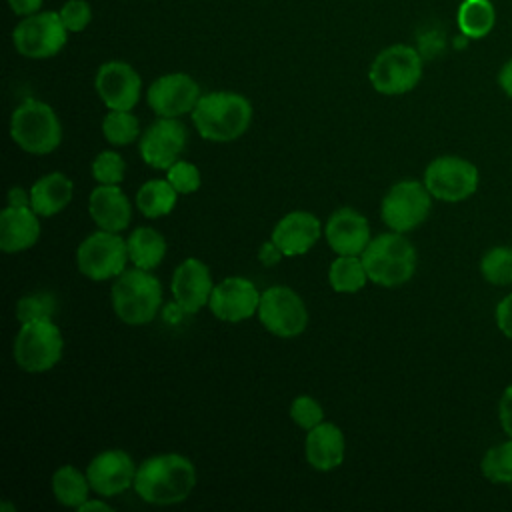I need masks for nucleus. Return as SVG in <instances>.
Returning <instances> with one entry per match:
<instances>
[{
  "label": "nucleus",
  "instance_id": "obj_1",
  "mask_svg": "<svg viewBox=\"0 0 512 512\" xmlns=\"http://www.w3.org/2000/svg\"><path fill=\"white\" fill-rule=\"evenodd\" d=\"M194 484V464L180 454H158L144 460L134 478L136 494L154 506H170L186 500Z\"/></svg>",
  "mask_w": 512,
  "mask_h": 512
},
{
  "label": "nucleus",
  "instance_id": "obj_2",
  "mask_svg": "<svg viewBox=\"0 0 512 512\" xmlns=\"http://www.w3.org/2000/svg\"><path fill=\"white\" fill-rule=\"evenodd\" d=\"M196 132L210 142H232L252 122V104L238 92L218 90L202 94L192 110Z\"/></svg>",
  "mask_w": 512,
  "mask_h": 512
},
{
  "label": "nucleus",
  "instance_id": "obj_3",
  "mask_svg": "<svg viewBox=\"0 0 512 512\" xmlns=\"http://www.w3.org/2000/svg\"><path fill=\"white\" fill-rule=\"evenodd\" d=\"M368 280L394 288L408 282L416 272V248L402 232H386L368 242L360 254Z\"/></svg>",
  "mask_w": 512,
  "mask_h": 512
},
{
  "label": "nucleus",
  "instance_id": "obj_4",
  "mask_svg": "<svg viewBox=\"0 0 512 512\" xmlns=\"http://www.w3.org/2000/svg\"><path fill=\"white\" fill-rule=\"evenodd\" d=\"M160 304L162 286L150 270H124L112 286V308L124 324L142 326L152 322Z\"/></svg>",
  "mask_w": 512,
  "mask_h": 512
},
{
  "label": "nucleus",
  "instance_id": "obj_5",
  "mask_svg": "<svg viewBox=\"0 0 512 512\" xmlns=\"http://www.w3.org/2000/svg\"><path fill=\"white\" fill-rule=\"evenodd\" d=\"M10 138L30 154H50L62 140V126L46 102L28 98L10 116Z\"/></svg>",
  "mask_w": 512,
  "mask_h": 512
},
{
  "label": "nucleus",
  "instance_id": "obj_6",
  "mask_svg": "<svg viewBox=\"0 0 512 512\" xmlns=\"http://www.w3.org/2000/svg\"><path fill=\"white\" fill-rule=\"evenodd\" d=\"M424 58L418 48L392 44L376 54L370 64L368 80L384 96H400L414 90L422 78Z\"/></svg>",
  "mask_w": 512,
  "mask_h": 512
},
{
  "label": "nucleus",
  "instance_id": "obj_7",
  "mask_svg": "<svg viewBox=\"0 0 512 512\" xmlns=\"http://www.w3.org/2000/svg\"><path fill=\"white\" fill-rule=\"evenodd\" d=\"M64 340L60 328L50 320L24 322L14 338V360L24 372L40 374L62 358Z\"/></svg>",
  "mask_w": 512,
  "mask_h": 512
},
{
  "label": "nucleus",
  "instance_id": "obj_8",
  "mask_svg": "<svg viewBox=\"0 0 512 512\" xmlns=\"http://www.w3.org/2000/svg\"><path fill=\"white\" fill-rule=\"evenodd\" d=\"M68 42V30L54 10L24 16L12 30V44L24 58L44 60L56 56Z\"/></svg>",
  "mask_w": 512,
  "mask_h": 512
},
{
  "label": "nucleus",
  "instance_id": "obj_9",
  "mask_svg": "<svg viewBox=\"0 0 512 512\" xmlns=\"http://www.w3.org/2000/svg\"><path fill=\"white\" fill-rule=\"evenodd\" d=\"M128 244L118 232L98 230L86 236L76 250V266L90 280H108L126 270Z\"/></svg>",
  "mask_w": 512,
  "mask_h": 512
},
{
  "label": "nucleus",
  "instance_id": "obj_10",
  "mask_svg": "<svg viewBox=\"0 0 512 512\" xmlns=\"http://www.w3.org/2000/svg\"><path fill=\"white\" fill-rule=\"evenodd\" d=\"M478 168L454 154L434 158L424 170V184L432 198L442 202H462L478 190Z\"/></svg>",
  "mask_w": 512,
  "mask_h": 512
},
{
  "label": "nucleus",
  "instance_id": "obj_11",
  "mask_svg": "<svg viewBox=\"0 0 512 512\" xmlns=\"http://www.w3.org/2000/svg\"><path fill=\"white\" fill-rule=\"evenodd\" d=\"M432 194L424 182L402 180L394 184L382 200V220L394 232H410L418 228L430 214Z\"/></svg>",
  "mask_w": 512,
  "mask_h": 512
},
{
  "label": "nucleus",
  "instance_id": "obj_12",
  "mask_svg": "<svg viewBox=\"0 0 512 512\" xmlns=\"http://www.w3.org/2000/svg\"><path fill=\"white\" fill-rule=\"evenodd\" d=\"M258 318L270 334L278 338H294L304 332L308 310L292 288L272 286L260 296Z\"/></svg>",
  "mask_w": 512,
  "mask_h": 512
},
{
  "label": "nucleus",
  "instance_id": "obj_13",
  "mask_svg": "<svg viewBox=\"0 0 512 512\" xmlns=\"http://www.w3.org/2000/svg\"><path fill=\"white\" fill-rule=\"evenodd\" d=\"M198 82L184 72L158 76L146 90V100L158 118H180L194 110L200 100Z\"/></svg>",
  "mask_w": 512,
  "mask_h": 512
},
{
  "label": "nucleus",
  "instance_id": "obj_14",
  "mask_svg": "<svg viewBox=\"0 0 512 512\" xmlns=\"http://www.w3.org/2000/svg\"><path fill=\"white\" fill-rule=\"evenodd\" d=\"M94 88L108 110H132L142 92L140 74L124 60H108L100 64Z\"/></svg>",
  "mask_w": 512,
  "mask_h": 512
},
{
  "label": "nucleus",
  "instance_id": "obj_15",
  "mask_svg": "<svg viewBox=\"0 0 512 512\" xmlns=\"http://www.w3.org/2000/svg\"><path fill=\"white\" fill-rule=\"evenodd\" d=\"M186 144V128L178 118H158L152 122L138 140V150L142 160L156 168L168 170Z\"/></svg>",
  "mask_w": 512,
  "mask_h": 512
},
{
  "label": "nucleus",
  "instance_id": "obj_16",
  "mask_svg": "<svg viewBox=\"0 0 512 512\" xmlns=\"http://www.w3.org/2000/svg\"><path fill=\"white\" fill-rule=\"evenodd\" d=\"M136 470L138 468L124 450L112 448L100 452L96 458L90 460L86 468V478L96 494L110 498L134 486Z\"/></svg>",
  "mask_w": 512,
  "mask_h": 512
},
{
  "label": "nucleus",
  "instance_id": "obj_17",
  "mask_svg": "<svg viewBox=\"0 0 512 512\" xmlns=\"http://www.w3.org/2000/svg\"><path fill=\"white\" fill-rule=\"evenodd\" d=\"M260 296L262 294L250 280L230 276L214 286L208 306L218 320L234 324L250 318L258 310Z\"/></svg>",
  "mask_w": 512,
  "mask_h": 512
},
{
  "label": "nucleus",
  "instance_id": "obj_18",
  "mask_svg": "<svg viewBox=\"0 0 512 512\" xmlns=\"http://www.w3.org/2000/svg\"><path fill=\"white\" fill-rule=\"evenodd\" d=\"M172 296L176 304L186 312L194 314L204 308L214 290L208 266L198 258H186L172 276Z\"/></svg>",
  "mask_w": 512,
  "mask_h": 512
},
{
  "label": "nucleus",
  "instance_id": "obj_19",
  "mask_svg": "<svg viewBox=\"0 0 512 512\" xmlns=\"http://www.w3.org/2000/svg\"><path fill=\"white\" fill-rule=\"evenodd\" d=\"M324 234H326L328 246L338 256H360L368 246V242L372 240L368 220L352 208L336 210L328 218Z\"/></svg>",
  "mask_w": 512,
  "mask_h": 512
},
{
  "label": "nucleus",
  "instance_id": "obj_20",
  "mask_svg": "<svg viewBox=\"0 0 512 512\" xmlns=\"http://www.w3.org/2000/svg\"><path fill=\"white\" fill-rule=\"evenodd\" d=\"M320 240V220L304 210L288 212L272 230V242L284 256L306 254Z\"/></svg>",
  "mask_w": 512,
  "mask_h": 512
},
{
  "label": "nucleus",
  "instance_id": "obj_21",
  "mask_svg": "<svg viewBox=\"0 0 512 512\" xmlns=\"http://www.w3.org/2000/svg\"><path fill=\"white\" fill-rule=\"evenodd\" d=\"M88 212L98 228L108 232H120L128 228L132 208L126 194L118 184H100L88 198Z\"/></svg>",
  "mask_w": 512,
  "mask_h": 512
},
{
  "label": "nucleus",
  "instance_id": "obj_22",
  "mask_svg": "<svg viewBox=\"0 0 512 512\" xmlns=\"http://www.w3.org/2000/svg\"><path fill=\"white\" fill-rule=\"evenodd\" d=\"M40 222L32 206H6L0 212V248L8 254L22 252L38 242Z\"/></svg>",
  "mask_w": 512,
  "mask_h": 512
},
{
  "label": "nucleus",
  "instance_id": "obj_23",
  "mask_svg": "<svg viewBox=\"0 0 512 512\" xmlns=\"http://www.w3.org/2000/svg\"><path fill=\"white\" fill-rule=\"evenodd\" d=\"M304 454L314 470L328 472L344 460V434L332 422H320L310 428L304 440Z\"/></svg>",
  "mask_w": 512,
  "mask_h": 512
},
{
  "label": "nucleus",
  "instance_id": "obj_24",
  "mask_svg": "<svg viewBox=\"0 0 512 512\" xmlns=\"http://www.w3.org/2000/svg\"><path fill=\"white\" fill-rule=\"evenodd\" d=\"M72 180L62 172H50L38 178L30 188V206L38 216H54L72 200Z\"/></svg>",
  "mask_w": 512,
  "mask_h": 512
},
{
  "label": "nucleus",
  "instance_id": "obj_25",
  "mask_svg": "<svg viewBox=\"0 0 512 512\" xmlns=\"http://www.w3.org/2000/svg\"><path fill=\"white\" fill-rule=\"evenodd\" d=\"M126 244H128L130 262L142 270H154L166 254L164 236L150 226H140L132 230Z\"/></svg>",
  "mask_w": 512,
  "mask_h": 512
},
{
  "label": "nucleus",
  "instance_id": "obj_26",
  "mask_svg": "<svg viewBox=\"0 0 512 512\" xmlns=\"http://www.w3.org/2000/svg\"><path fill=\"white\" fill-rule=\"evenodd\" d=\"M456 24L464 38L480 40L496 24V10L490 0H462L456 12Z\"/></svg>",
  "mask_w": 512,
  "mask_h": 512
},
{
  "label": "nucleus",
  "instance_id": "obj_27",
  "mask_svg": "<svg viewBox=\"0 0 512 512\" xmlns=\"http://www.w3.org/2000/svg\"><path fill=\"white\" fill-rule=\"evenodd\" d=\"M178 192L168 180H148L136 192V206L146 218H160L174 210Z\"/></svg>",
  "mask_w": 512,
  "mask_h": 512
},
{
  "label": "nucleus",
  "instance_id": "obj_28",
  "mask_svg": "<svg viewBox=\"0 0 512 512\" xmlns=\"http://www.w3.org/2000/svg\"><path fill=\"white\" fill-rule=\"evenodd\" d=\"M88 490L92 488L86 474H82L78 468L70 464L58 468L52 476V492L58 504L66 508H78L82 502H86Z\"/></svg>",
  "mask_w": 512,
  "mask_h": 512
},
{
  "label": "nucleus",
  "instance_id": "obj_29",
  "mask_svg": "<svg viewBox=\"0 0 512 512\" xmlns=\"http://www.w3.org/2000/svg\"><path fill=\"white\" fill-rule=\"evenodd\" d=\"M368 280L364 262L360 256H338L328 270V282L332 290L342 294H352L364 288Z\"/></svg>",
  "mask_w": 512,
  "mask_h": 512
},
{
  "label": "nucleus",
  "instance_id": "obj_30",
  "mask_svg": "<svg viewBox=\"0 0 512 512\" xmlns=\"http://www.w3.org/2000/svg\"><path fill=\"white\" fill-rule=\"evenodd\" d=\"M480 472L492 484H512V438H506L484 452Z\"/></svg>",
  "mask_w": 512,
  "mask_h": 512
},
{
  "label": "nucleus",
  "instance_id": "obj_31",
  "mask_svg": "<svg viewBox=\"0 0 512 512\" xmlns=\"http://www.w3.org/2000/svg\"><path fill=\"white\" fill-rule=\"evenodd\" d=\"M480 274L492 286H512V246H492L480 258Z\"/></svg>",
  "mask_w": 512,
  "mask_h": 512
},
{
  "label": "nucleus",
  "instance_id": "obj_32",
  "mask_svg": "<svg viewBox=\"0 0 512 512\" xmlns=\"http://www.w3.org/2000/svg\"><path fill=\"white\" fill-rule=\"evenodd\" d=\"M102 134L114 146L132 144L140 136L138 118L130 110H110L102 120Z\"/></svg>",
  "mask_w": 512,
  "mask_h": 512
},
{
  "label": "nucleus",
  "instance_id": "obj_33",
  "mask_svg": "<svg viewBox=\"0 0 512 512\" xmlns=\"http://www.w3.org/2000/svg\"><path fill=\"white\" fill-rule=\"evenodd\" d=\"M56 312V300L52 294H30L16 304V318L20 324L52 318Z\"/></svg>",
  "mask_w": 512,
  "mask_h": 512
},
{
  "label": "nucleus",
  "instance_id": "obj_34",
  "mask_svg": "<svg viewBox=\"0 0 512 512\" xmlns=\"http://www.w3.org/2000/svg\"><path fill=\"white\" fill-rule=\"evenodd\" d=\"M126 164L120 154L112 150L100 152L92 162V176L100 184H120L124 178Z\"/></svg>",
  "mask_w": 512,
  "mask_h": 512
},
{
  "label": "nucleus",
  "instance_id": "obj_35",
  "mask_svg": "<svg viewBox=\"0 0 512 512\" xmlns=\"http://www.w3.org/2000/svg\"><path fill=\"white\" fill-rule=\"evenodd\" d=\"M290 418L294 420L296 426H300L302 430H310L314 426H318L324 418V410L322 406L312 398V396H296L290 404Z\"/></svg>",
  "mask_w": 512,
  "mask_h": 512
},
{
  "label": "nucleus",
  "instance_id": "obj_36",
  "mask_svg": "<svg viewBox=\"0 0 512 512\" xmlns=\"http://www.w3.org/2000/svg\"><path fill=\"white\" fill-rule=\"evenodd\" d=\"M166 180L178 194H192L200 188V170L190 162L178 160L166 170Z\"/></svg>",
  "mask_w": 512,
  "mask_h": 512
},
{
  "label": "nucleus",
  "instance_id": "obj_37",
  "mask_svg": "<svg viewBox=\"0 0 512 512\" xmlns=\"http://www.w3.org/2000/svg\"><path fill=\"white\" fill-rule=\"evenodd\" d=\"M68 32H82L92 22V6L86 0H68L58 10Z\"/></svg>",
  "mask_w": 512,
  "mask_h": 512
},
{
  "label": "nucleus",
  "instance_id": "obj_38",
  "mask_svg": "<svg viewBox=\"0 0 512 512\" xmlns=\"http://www.w3.org/2000/svg\"><path fill=\"white\" fill-rule=\"evenodd\" d=\"M494 320L500 330V334L508 340H512V292L498 300L494 310Z\"/></svg>",
  "mask_w": 512,
  "mask_h": 512
},
{
  "label": "nucleus",
  "instance_id": "obj_39",
  "mask_svg": "<svg viewBox=\"0 0 512 512\" xmlns=\"http://www.w3.org/2000/svg\"><path fill=\"white\" fill-rule=\"evenodd\" d=\"M498 422L508 438H512V384L504 388L498 400Z\"/></svg>",
  "mask_w": 512,
  "mask_h": 512
},
{
  "label": "nucleus",
  "instance_id": "obj_40",
  "mask_svg": "<svg viewBox=\"0 0 512 512\" xmlns=\"http://www.w3.org/2000/svg\"><path fill=\"white\" fill-rule=\"evenodd\" d=\"M44 0H8V6L10 10L16 14V16H32L36 12H40Z\"/></svg>",
  "mask_w": 512,
  "mask_h": 512
},
{
  "label": "nucleus",
  "instance_id": "obj_41",
  "mask_svg": "<svg viewBox=\"0 0 512 512\" xmlns=\"http://www.w3.org/2000/svg\"><path fill=\"white\" fill-rule=\"evenodd\" d=\"M498 86H500V90L508 96V98H512V56L502 64V68L498 70Z\"/></svg>",
  "mask_w": 512,
  "mask_h": 512
},
{
  "label": "nucleus",
  "instance_id": "obj_42",
  "mask_svg": "<svg viewBox=\"0 0 512 512\" xmlns=\"http://www.w3.org/2000/svg\"><path fill=\"white\" fill-rule=\"evenodd\" d=\"M280 256H284V254H282V250H280L272 240L266 242V244L262 246V250H260V260H262V264H266V266L276 264V262L280 260Z\"/></svg>",
  "mask_w": 512,
  "mask_h": 512
},
{
  "label": "nucleus",
  "instance_id": "obj_43",
  "mask_svg": "<svg viewBox=\"0 0 512 512\" xmlns=\"http://www.w3.org/2000/svg\"><path fill=\"white\" fill-rule=\"evenodd\" d=\"M8 204L10 206H30V190H22L18 186L10 188L8 192Z\"/></svg>",
  "mask_w": 512,
  "mask_h": 512
},
{
  "label": "nucleus",
  "instance_id": "obj_44",
  "mask_svg": "<svg viewBox=\"0 0 512 512\" xmlns=\"http://www.w3.org/2000/svg\"><path fill=\"white\" fill-rule=\"evenodd\" d=\"M76 510L78 512H88V510H104V512H108L110 506L106 502H102V500H86Z\"/></svg>",
  "mask_w": 512,
  "mask_h": 512
},
{
  "label": "nucleus",
  "instance_id": "obj_45",
  "mask_svg": "<svg viewBox=\"0 0 512 512\" xmlns=\"http://www.w3.org/2000/svg\"><path fill=\"white\" fill-rule=\"evenodd\" d=\"M0 510H14V506H12V504H6V502H4V504L0 506Z\"/></svg>",
  "mask_w": 512,
  "mask_h": 512
}]
</instances>
